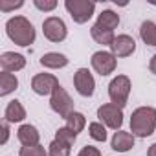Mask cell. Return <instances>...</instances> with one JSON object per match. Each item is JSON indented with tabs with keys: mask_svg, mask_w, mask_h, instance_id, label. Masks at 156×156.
<instances>
[{
	"mask_svg": "<svg viewBox=\"0 0 156 156\" xmlns=\"http://www.w3.org/2000/svg\"><path fill=\"white\" fill-rule=\"evenodd\" d=\"M6 33L17 46H30L35 42L33 24L26 17H20V15H15L6 22Z\"/></svg>",
	"mask_w": 156,
	"mask_h": 156,
	"instance_id": "cell-1",
	"label": "cell"
},
{
	"mask_svg": "<svg viewBox=\"0 0 156 156\" xmlns=\"http://www.w3.org/2000/svg\"><path fill=\"white\" fill-rule=\"evenodd\" d=\"M156 129V108L140 107L130 116V130L138 138H147Z\"/></svg>",
	"mask_w": 156,
	"mask_h": 156,
	"instance_id": "cell-2",
	"label": "cell"
},
{
	"mask_svg": "<svg viewBox=\"0 0 156 156\" xmlns=\"http://www.w3.org/2000/svg\"><path fill=\"white\" fill-rule=\"evenodd\" d=\"M130 88H132V85H130V79L127 75H116L108 85V98H110L112 105L123 108L129 101Z\"/></svg>",
	"mask_w": 156,
	"mask_h": 156,
	"instance_id": "cell-3",
	"label": "cell"
},
{
	"mask_svg": "<svg viewBox=\"0 0 156 156\" xmlns=\"http://www.w3.org/2000/svg\"><path fill=\"white\" fill-rule=\"evenodd\" d=\"M64 8L70 13V17L73 19V22H77V24L88 22L96 11V4L88 2V0H66Z\"/></svg>",
	"mask_w": 156,
	"mask_h": 156,
	"instance_id": "cell-4",
	"label": "cell"
},
{
	"mask_svg": "<svg viewBox=\"0 0 156 156\" xmlns=\"http://www.w3.org/2000/svg\"><path fill=\"white\" fill-rule=\"evenodd\" d=\"M50 107H51V110L53 112H57L61 118H68L72 112H75L73 110V101H72V98L68 96V92L62 88V87H57L55 90H53V94H51V98H50Z\"/></svg>",
	"mask_w": 156,
	"mask_h": 156,
	"instance_id": "cell-5",
	"label": "cell"
},
{
	"mask_svg": "<svg viewBox=\"0 0 156 156\" xmlns=\"http://www.w3.org/2000/svg\"><path fill=\"white\" fill-rule=\"evenodd\" d=\"M98 118L99 121L108 127V129H114V130H119L121 125H123V108L112 105V103H107V105H101L98 108Z\"/></svg>",
	"mask_w": 156,
	"mask_h": 156,
	"instance_id": "cell-6",
	"label": "cell"
},
{
	"mask_svg": "<svg viewBox=\"0 0 156 156\" xmlns=\"http://www.w3.org/2000/svg\"><path fill=\"white\" fill-rule=\"evenodd\" d=\"M42 31H44V37L48 41H51V42H62L66 39V35H68L64 20L59 19V17H48V19H44Z\"/></svg>",
	"mask_w": 156,
	"mask_h": 156,
	"instance_id": "cell-7",
	"label": "cell"
},
{
	"mask_svg": "<svg viewBox=\"0 0 156 156\" xmlns=\"http://www.w3.org/2000/svg\"><path fill=\"white\" fill-rule=\"evenodd\" d=\"M90 62H92V68H94L99 75H110V73L116 70V64H118L116 55H114L112 51H105V50L96 51V53L92 55Z\"/></svg>",
	"mask_w": 156,
	"mask_h": 156,
	"instance_id": "cell-8",
	"label": "cell"
},
{
	"mask_svg": "<svg viewBox=\"0 0 156 156\" xmlns=\"http://www.w3.org/2000/svg\"><path fill=\"white\" fill-rule=\"evenodd\" d=\"M73 87H75L77 92H79L81 96H85V98L94 96L96 81H94V75L90 73L88 68H79L73 73Z\"/></svg>",
	"mask_w": 156,
	"mask_h": 156,
	"instance_id": "cell-9",
	"label": "cell"
},
{
	"mask_svg": "<svg viewBox=\"0 0 156 156\" xmlns=\"http://www.w3.org/2000/svg\"><path fill=\"white\" fill-rule=\"evenodd\" d=\"M57 87H61V85L53 73H37L31 79V88L39 96H51Z\"/></svg>",
	"mask_w": 156,
	"mask_h": 156,
	"instance_id": "cell-10",
	"label": "cell"
},
{
	"mask_svg": "<svg viewBox=\"0 0 156 156\" xmlns=\"http://www.w3.org/2000/svg\"><path fill=\"white\" fill-rule=\"evenodd\" d=\"M134 50H136V42H134V39L130 37V35H118L116 39H114V42H112V46H110V51L116 55V57H129V55H132L134 53Z\"/></svg>",
	"mask_w": 156,
	"mask_h": 156,
	"instance_id": "cell-11",
	"label": "cell"
},
{
	"mask_svg": "<svg viewBox=\"0 0 156 156\" xmlns=\"http://www.w3.org/2000/svg\"><path fill=\"white\" fill-rule=\"evenodd\" d=\"M0 66H2L4 72H19L26 66V59L24 55L20 53H15V51H4L2 55H0Z\"/></svg>",
	"mask_w": 156,
	"mask_h": 156,
	"instance_id": "cell-12",
	"label": "cell"
},
{
	"mask_svg": "<svg viewBox=\"0 0 156 156\" xmlns=\"http://www.w3.org/2000/svg\"><path fill=\"white\" fill-rule=\"evenodd\" d=\"M110 147L118 152H127L134 147V134L125 132V130H116L110 141Z\"/></svg>",
	"mask_w": 156,
	"mask_h": 156,
	"instance_id": "cell-13",
	"label": "cell"
},
{
	"mask_svg": "<svg viewBox=\"0 0 156 156\" xmlns=\"http://www.w3.org/2000/svg\"><path fill=\"white\" fill-rule=\"evenodd\" d=\"M17 138H19V141H20L24 147H30V145H39V138H41V134H39L37 127L26 123V125H20V127H19V130H17Z\"/></svg>",
	"mask_w": 156,
	"mask_h": 156,
	"instance_id": "cell-14",
	"label": "cell"
},
{
	"mask_svg": "<svg viewBox=\"0 0 156 156\" xmlns=\"http://www.w3.org/2000/svg\"><path fill=\"white\" fill-rule=\"evenodd\" d=\"M4 118H6L8 123H19V121H22L26 118V110H24L22 103L19 99L9 101L8 107H6V110H4Z\"/></svg>",
	"mask_w": 156,
	"mask_h": 156,
	"instance_id": "cell-15",
	"label": "cell"
},
{
	"mask_svg": "<svg viewBox=\"0 0 156 156\" xmlns=\"http://www.w3.org/2000/svg\"><path fill=\"white\" fill-rule=\"evenodd\" d=\"M41 64L44 68H51V70H57V68H64L68 64V57L59 53V51H50V53H44L41 57Z\"/></svg>",
	"mask_w": 156,
	"mask_h": 156,
	"instance_id": "cell-16",
	"label": "cell"
},
{
	"mask_svg": "<svg viewBox=\"0 0 156 156\" xmlns=\"http://www.w3.org/2000/svg\"><path fill=\"white\" fill-rule=\"evenodd\" d=\"M90 35H92V39H94L98 44H103V46H112V42H114V39H116L114 31H110V30H107V28H101V26H98V24H94V26L90 28Z\"/></svg>",
	"mask_w": 156,
	"mask_h": 156,
	"instance_id": "cell-17",
	"label": "cell"
},
{
	"mask_svg": "<svg viewBox=\"0 0 156 156\" xmlns=\"http://www.w3.org/2000/svg\"><path fill=\"white\" fill-rule=\"evenodd\" d=\"M96 24L101 26V28H107V30L114 31V30L119 26V15H118L116 11H112V9H103V11L98 15V22H96Z\"/></svg>",
	"mask_w": 156,
	"mask_h": 156,
	"instance_id": "cell-18",
	"label": "cell"
},
{
	"mask_svg": "<svg viewBox=\"0 0 156 156\" xmlns=\"http://www.w3.org/2000/svg\"><path fill=\"white\" fill-rule=\"evenodd\" d=\"M17 88H19V79L15 73H9V72L0 73V96H8Z\"/></svg>",
	"mask_w": 156,
	"mask_h": 156,
	"instance_id": "cell-19",
	"label": "cell"
},
{
	"mask_svg": "<svg viewBox=\"0 0 156 156\" xmlns=\"http://www.w3.org/2000/svg\"><path fill=\"white\" fill-rule=\"evenodd\" d=\"M140 37L147 46H156V24L152 20H145L140 26Z\"/></svg>",
	"mask_w": 156,
	"mask_h": 156,
	"instance_id": "cell-20",
	"label": "cell"
},
{
	"mask_svg": "<svg viewBox=\"0 0 156 156\" xmlns=\"http://www.w3.org/2000/svg\"><path fill=\"white\" fill-rule=\"evenodd\" d=\"M85 125H87V118H85L81 112H72V114L66 118V127H68L72 132H75V134H79V132L85 129Z\"/></svg>",
	"mask_w": 156,
	"mask_h": 156,
	"instance_id": "cell-21",
	"label": "cell"
},
{
	"mask_svg": "<svg viewBox=\"0 0 156 156\" xmlns=\"http://www.w3.org/2000/svg\"><path fill=\"white\" fill-rule=\"evenodd\" d=\"M88 132H90V138L96 140V141H105L107 140V127L101 123V121H94L88 125Z\"/></svg>",
	"mask_w": 156,
	"mask_h": 156,
	"instance_id": "cell-22",
	"label": "cell"
},
{
	"mask_svg": "<svg viewBox=\"0 0 156 156\" xmlns=\"http://www.w3.org/2000/svg\"><path fill=\"white\" fill-rule=\"evenodd\" d=\"M48 156H70V145L53 140L48 147Z\"/></svg>",
	"mask_w": 156,
	"mask_h": 156,
	"instance_id": "cell-23",
	"label": "cell"
},
{
	"mask_svg": "<svg viewBox=\"0 0 156 156\" xmlns=\"http://www.w3.org/2000/svg\"><path fill=\"white\" fill-rule=\"evenodd\" d=\"M75 138H77V134L75 132H72L68 127H61L57 132H55V140L57 141H61V143H66V145H73V141H75Z\"/></svg>",
	"mask_w": 156,
	"mask_h": 156,
	"instance_id": "cell-24",
	"label": "cell"
},
{
	"mask_svg": "<svg viewBox=\"0 0 156 156\" xmlns=\"http://www.w3.org/2000/svg\"><path fill=\"white\" fill-rule=\"evenodd\" d=\"M19 156H48V152L42 145H30V147H22Z\"/></svg>",
	"mask_w": 156,
	"mask_h": 156,
	"instance_id": "cell-25",
	"label": "cell"
},
{
	"mask_svg": "<svg viewBox=\"0 0 156 156\" xmlns=\"http://www.w3.org/2000/svg\"><path fill=\"white\" fill-rule=\"evenodd\" d=\"M33 4H35V8L41 9V11H51V9L57 8V2H55V0H35Z\"/></svg>",
	"mask_w": 156,
	"mask_h": 156,
	"instance_id": "cell-26",
	"label": "cell"
},
{
	"mask_svg": "<svg viewBox=\"0 0 156 156\" xmlns=\"http://www.w3.org/2000/svg\"><path fill=\"white\" fill-rule=\"evenodd\" d=\"M22 6H24L22 0H19V2H6V0H2L0 2V11H13V9H19Z\"/></svg>",
	"mask_w": 156,
	"mask_h": 156,
	"instance_id": "cell-27",
	"label": "cell"
},
{
	"mask_svg": "<svg viewBox=\"0 0 156 156\" xmlns=\"http://www.w3.org/2000/svg\"><path fill=\"white\" fill-rule=\"evenodd\" d=\"M77 156H101V152H99L98 147L87 145V147H83V149L79 151V154H77Z\"/></svg>",
	"mask_w": 156,
	"mask_h": 156,
	"instance_id": "cell-28",
	"label": "cell"
},
{
	"mask_svg": "<svg viewBox=\"0 0 156 156\" xmlns=\"http://www.w3.org/2000/svg\"><path fill=\"white\" fill-rule=\"evenodd\" d=\"M8 138H9V125H8V121H4L2 123V145L8 143Z\"/></svg>",
	"mask_w": 156,
	"mask_h": 156,
	"instance_id": "cell-29",
	"label": "cell"
},
{
	"mask_svg": "<svg viewBox=\"0 0 156 156\" xmlns=\"http://www.w3.org/2000/svg\"><path fill=\"white\" fill-rule=\"evenodd\" d=\"M149 70L156 75V55H152V59L149 61Z\"/></svg>",
	"mask_w": 156,
	"mask_h": 156,
	"instance_id": "cell-30",
	"label": "cell"
},
{
	"mask_svg": "<svg viewBox=\"0 0 156 156\" xmlns=\"http://www.w3.org/2000/svg\"><path fill=\"white\" fill-rule=\"evenodd\" d=\"M147 156H156V143H152L147 151Z\"/></svg>",
	"mask_w": 156,
	"mask_h": 156,
	"instance_id": "cell-31",
	"label": "cell"
}]
</instances>
